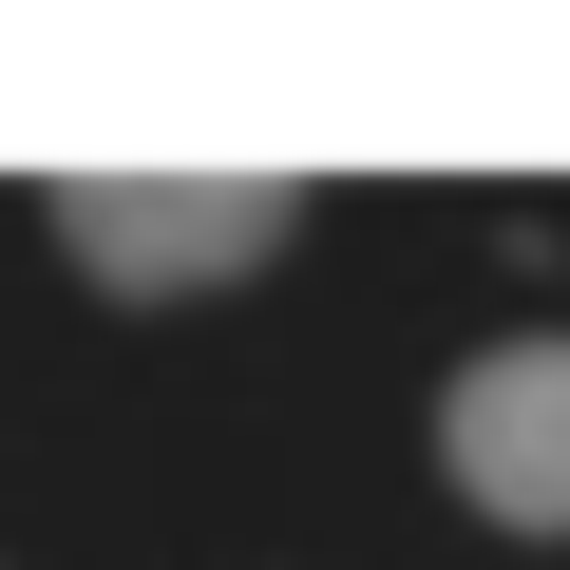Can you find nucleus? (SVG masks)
I'll return each mask as SVG.
<instances>
[{"label": "nucleus", "mask_w": 570, "mask_h": 570, "mask_svg": "<svg viewBox=\"0 0 570 570\" xmlns=\"http://www.w3.org/2000/svg\"><path fill=\"white\" fill-rule=\"evenodd\" d=\"M285 228H305V190H285V171H77V190H58V247H77L96 285H134V305L266 266Z\"/></svg>", "instance_id": "1"}, {"label": "nucleus", "mask_w": 570, "mask_h": 570, "mask_svg": "<svg viewBox=\"0 0 570 570\" xmlns=\"http://www.w3.org/2000/svg\"><path fill=\"white\" fill-rule=\"evenodd\" d=\"M438 456H456V494H475L494 532H570V343L532 324V343L456 362V400H438Z\"/></svg>", "instance_id": "2"}]
</instances>
